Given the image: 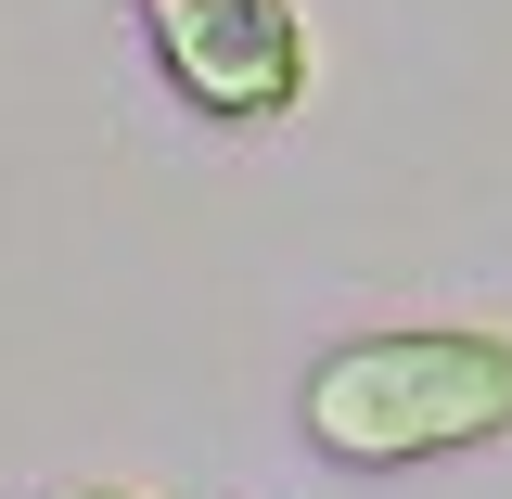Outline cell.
Listing matches in <instances>:
<instances>
[{"mask_svg":"<svg viewBox=\"0 0 512 499\" xmlns=\"http://www.w3.org/2000/svg\"><path fill=\"white\" fill-rule=\"evenodd\" d=\"M295 436L333 474H410L512 448V333L500 320H384L320 346L295 384Z\"/></svg>","mask_w":512,"mask_h":499,"instance_id":"6da1fadb","label":"cell"},{"mask_svg":"<svg viewBox=\"0 0 512 499\" xmlns=\"http://www.w3.org/2000/svg\"><path fill=\"white\" fill-rule=\"evenodd\" d=\"M154 77L205 128H282L308 116V13L295 0H141Z\"/></svg>","mask_w":512,"mask_h":499,"instance_id":"7a4b0ae2","label":"cell"},{"mask_svg":"<svg viewBox=\"0 0 512 499\" xmlns=\"http://www.w3.org/2000/svg\"><path fill=\"white\" fill-rule=\"evenodd\" d=\"M64 499H141V487H64Z\"/></svg>","mask_w":512,"mask_h":499,"instance_id":"3957f363","label":"cell"}]
</instances>
